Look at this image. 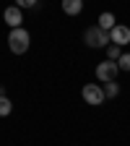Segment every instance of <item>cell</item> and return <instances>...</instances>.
<instances>
[{
	"instance_id": "277c9868",
	"label": "cell",
	"mask_w": 130,
	"mask_h": 146,
	"mask_svg": "<svg viewBox=\"0 0 130 146\" xmlns=\"http://www.w3.org/2000/svg\"><path fill=\"white\" fill-rule=\"evenodd\" d=\"M96 78L102 81V84H109V81H115V76L120 73V68H117V63L115 60H104V63H99L96 65Z\"/></svg>"
},
{
	"instance_id": "5b68a950",
	"label": "cell",
	"mask_w": 130,
	"mask_h": 146,
	"mask_svg": "<svg viewBox=\"0 0 130 146\" xmlns=\"http://www.w3.org/2000/svg\"><path fill=\"white\" fill-rule=\"evenodd\" d=\"M109 42H112V44H117V47H125V44L130 42V26L117 24L112 31H109Z\"/></svg>"
},
{
	"instance_id": "52a82bcc",
	"label": "cell",
	"mask_w": 130,
	"mask_h": 146,
	"mask_svg": "<svg viewBox=\"0 0 130 146\" xmlns=\"http://www.w3.org/2000/svg\"><path fill=\"white\" fill-rule=\"evenodd\" d=\"M63 11L68 13V16H78L81 11H83V0H63Z\"/></svg>"
},
{
	"instance_id": "8fae6325",
	"label": "cell",
	"mask_w": 130,
	"mask_h": 146,
	"mask_svg": "<svg viewBox=\"0 0 130 146\" xmlns=\"http://www.w3.org/2000/svg\"><path fill=\"white\" fill-rule=\"evenodd\" d=\"M120 55H122V47H117V44H109L107 47V60H120Z\"/></svg>"
},
{
	"instance_id": "9c48e42d",
	"label": "cell",
	"mask_w": 130,
	"mask_h": 146,
	"mask_svg": "<svg viewBox=\"0 0 130 146\" xmlns=\"http://www.w3.org/2000/svg\"><path fill=\"white\" fill-rule=\"evenodd\" d=\"M117 94H120V86H117L115 81H109V84H104V97H107V99H115Z\"/></svg>"
},
{
	"instance_id": "7a4b0ae2",
	"label": "cell",
	"mask_w": 130,
	"mask_h": 146,
	"mask_svg": "<svg viewBox=\"0 0 130 146\" xmlns=\"http://www.w3.org/2000/svg\"><path fill=\"white\" fill-rule=\"evenodd\" d=\"M83 42H86L88 47H94V50L109 47V31H104V29H99V26H88L86 34H83Z\"/></svg>"
},
{
	"instance_id": "7c38bea8",
	"label": "cell",
	"mask_w": 130,
	"mask_h": 146,
	"mask_svg": "<svg viewBox=\"0 0 130 146\" xmlns=\"http://www.w3.org/2000/svg\"><path fill=\"white\" fill-rule=\"evenodd\" d=\"M117 68H120V70H130V52H122V55H120Z\"/></svg>"
},
{
	"instance_id": "4fadbf2b",
	"label": "cell",
	"mask_w": 130,
	"mask_h": 146,
	"mask_svg": "<svg viewBox=\"0 0 130 146\" xmlns=\"http://www.w3.org/2000/svg\"><path fill=\"white\" fill-rule=\"evenodd\" d=\"M16 5L21 8V11H24V8H34V5H36V0H16Z\"/></svg>"
},
{
	"instance_id": "8992f818",
	"label": "cell",
	"mask_w": 130,
	"mask_h": 146,
	"mask_svg": "<svg viewBox=\"0 0 130 146\" xmlns=\"http://www.w3.org/2000/svg\"><path fill=\"white\" fill-rule=\"evenodd\" d=\"M3 21H5L11 29H18V26H21V21H24L21 8H18V5H8V8L3 11Z\"/></svg>"
},
{
	"instance_id": "ba28073f",
	"label": "cell",
	"mask_w": 130,
	"mask_h": 146,
	"mask_svg": "<svg viewBox=\"0 0 130 146\" xmlns=\"http://www.w3.org/2000/svg\"><path fill=\"white\" fill-rule=\"evenodd\" d=\"M96 26H99V29H104V31H112V29L117 26V21H115V16H112V13H102Z\"/></svg>"
},
{
	"instance_id": "30bf717a",
	"label": "cell",
	"mask_w": 130,
	"mask_h": 146,
	"mask_svg": "<svg viewBox=\"0 0 130 146\" xmlns=\"http://www.w3.org/2000/svg\"><path fill=\"white\" fill-rule=\"evenodd\" d=\"M11 110H13L11 99H8L5 94H0V117H5V115H11Z\"/></svg>"
},
{
	"instance_id": "3957f363",
	"label": "cell",
	"mask_w": 130,
	"mask_h": 146,
	"mask_svg": "<svg viewBox=\"0 0 130 146\" xmlns=\"http://www.w3.org/2000/svg\"><path fill=\"white\" fill-rule=\"evenodd\" d=\"M81 97L88 102V104H94V107H99V104H104V89L99 86V84H86L83 89H81Z\"/></svg>"
},
{
	"instance_id": "6da1fadb",
	"label": "cell",
	"mask_w": 130,
	"mask_h": 146,
	"mask_svg": "<svg viewBox=\"0 0 130 146\" xmlns=\"http://www.w3.org/2000/svg\"><path fill=\"white\" fill-rule=\"evenodd\" d=\"M29 44H31V36H29V31L24 26L11 29V34H8V47H11L13 55H24L29 50Z\"/></svg>"
}]
</instances>
